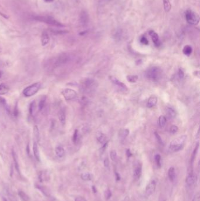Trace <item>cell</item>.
<instances>
[{"label": "cell", "instance_id": "obj_1", "mask_svg": "<svg viewBox=\"0 0 200 201\" xmlns=\"http://www.w3.org/2000/svg\"><path fill=\"white\" fill-rule=\"evenodd\" d=\"M162 70L160 68L157 67H153L148 68L146 72L145 75L147 79L153 82L159 81L162 77Z\"/></svg>", "mask_w": 200, "mask_h": 201}, {"label": "cell", "instance_id": "obj_2", "mask_svg": "<svg viewBox=\"0 0 200 201\" xmlns=\"http://www.w3.org/2000/svg\"><path fill=\"white\" fill-rule=\"evenodd\" d=\"M187 135H183L177 137V138L172 141L169 145L170 151L172 152H175L181 150L184 146L185 143L187 140Z\"/></svg>", "mask_w": 200, "mask_h": 201}, {"label": "cell", "instance_id": "obj_3", "mask_svg": "<svg viewBox=\"0 0 200 201\" xmlns=\"http://www.w3.org/2000/svg\"><path fill=\"white\" fill-rule=\"evenodd\" d=\"M34 19L38 21L47 24L57 27H62L64 26L60 23L58 22L55 18L49 16H35Z\"/></svg>", "mask_w": 200, "mask_h": 201}, {"label": "cell", "instance_id": "obj_4", "mask_svg": "<svg viewBox=\"0 0 200 201\" xmlns=\"http://www.w3.org/2000/svg\"><path fill=\"white\" fill-rule=\"evenodd\" d=\"M185 18L187 23L191 25H197L200 21L199 15L196 12L190 10L185 12Z\"/></svg>", "mask_w": 200, "mask_h": 201}, {"label": "cell", "instance_id": "obj_5", "mask_svg": "<svg viewBox=\"0 0 200 201\" xmlns=\"http://www.w3.org/2000/svg\"><path fill=\"white\" fill-rule=\"evenodd\" d=\"M41 88V84L39 83H35L30 86L27 87L23 91V94L26 97H30L36 94Z\"/></svg>", "mask_w": 200, "mask_h": 201}, {"label": "cell", "instance_id": "obj_6", "mask_svg": "<svg viewBox=\"0 0 200 201\" xmlns=\"http://www.w3.org/2000/svg\"><path fill=\"white\" fill-rule=\"evenodd\" d=\"M62 95L66 101H72L75 99L77 98V93L76 92L70 88H66L63 89L62 91Z\"/></svg>", "mask_w": 200, "mask_h": 201}, {"label": "cell", "instance_id": "obj_7", "mask_svg": "<svg viewBox=\"0 0 200 201\" xmlns=\"http://www.w3.org/2000/svg\"><path fill=\"white\" fill-rule=\"evenodd\" d=\"M156 188V182L154 180L151 181L145 188V194L146 197H148L151 196L154 192Z\"/></svg>", "mask_w": 200, "mask_h": 201}, {"label": "cell", "instance_id": "obj_8", "mask_svg": "<svg viewBox=\"0 0 200 201\" xmlns=\"http://www.w3.org/2000/svg\"><path fill=\"white\" fill-rule=\"evenodd\" d=\"M142 174V166L140 164H138L135 168L133 171V178L135 180H139Z\"/></svg>", "mask_w": 200, "mask_h": 201}, {"label": "cell", "instance_id": "obj_9", "mask_svg": "<svg viewBox=\"0 0 200 201\" xmlns=\"http://www.w3.org/2000/svg\"><path fill=\"white\" fill-rule=\"evenodd\" d=\"M69 59V57L66 54H62L60 55L59 57L57 58V61L55 62V66L59 67L60 66L68 62Z\"/></svg>", "mask_w": 200, "mask_h": 201}, {"label": "cell", "instance_id": "obj_10", "mask_svg": "<svg viewBox=\"0 0 200 201\" xmlns=\"http://www.w3.org/2000/svg\"><path fill=\"white\" fill-rule=\"evenodd\" d=\"M95 86V82L92 80L90 79H86V80L84 81L83 85H82V88L85 91H89L90 90L92 89Z\"/></svg>", "mask_w": 200, "mask_h": 201}, {"label": "cell", "instance_id": "obj_11", "mask_svg": "<svg viewBox=\"0 0 200 201\" xmlns=\"http://www.w3.org/2000/svg\"><path fill=\"white\" fill-rule=\"evenodd\" d=\"M149 34H150V35L151 38V39H152L153 43L154 44V45L156 47H159L160 45L161 42H160V40L159 39V37L158 34L153 31H150L149 32Z\"/></svg>", "mask_w": 200, "mask_h": 201}, {"label": "cell", "instance_id": "obj_12", "mask_svg": "<svg viewBox=\"0 0 200 201\" xmlns=\"http://www.w3.org/2000/svg\"><path fill=\"white\" fill-rule=\"evenodd\" d=\"M196 181V176L191 171L186 178L185 182L188 186L193 185Z\"/></svg>", "mask_w": 200, "mask_h": 201}, {"label": "cell", "instance_id": "obj_13", "mask_svg": "<svg viewBox=\"0 0 200 201\" xmlns=\"http://www.w3.org/2000/svg\"><path fill=\"white\" fill-rule=\"evenodd\" d=\"M109 79H110L111 81L114 84V85H116V86H119V87H120V88H123V89H127V86H126L124 84H123V83L120 82L119 80H117L116 78H115L114 77L111 76V77H109Z\"/></svg>", "mask_w": 200, "mask_h": 201}, {"label": "cell", "instance_id": "obj_14", "mask_svg": "<svg viewBox=\"0 0 200 201\" xmlns=\"http://www.w3.org/2000/svg\"><path fill=\"white\" fill-rule=\"evenodd\" d=\"M157 102V98L154 95H151L147 101V107L149 108H151L155 106Z\"/></svg>", "mask_w": 200, "mask_h": 201}, {"label": "cell", "instance_id": "obj_15", "mask_svg": "<svg viewBox=\"0 0 200 201\" xmlns=\"http://www.w3.org/2000/svg\"><path fill=\"white\" fill-rule=\"evenodd\" d=\"M49 36L47 32H44L41 36V44L42 46L47 45L49 42Z\"/></svg>", "mask_w": 200, "mask_h": 201}, {"label": "cell", "instance_id": "obj_16", "mask_svg": "<svg viewBox=\"0 0 200 201\" xmlns=\"http://www.w3.org/2000/svg\"><path fill=\"white\" fill-rule=\"evenodd\" d=\"M55 153L59 158H62L65 154V151L64 148L62 146H57L55 148Z\"/></svg>", "mask_w": 200, "mask_h": 201}, {"label": "cell", "instance_id": "obj_17", "mask_svg": "<svg viewBox=\"0 0 200 201\" xmlns=\"http://www.w3.org/2000/svg\"><path fill=\"white\" fill-rule=\"evenodd\" d=\"M58 118L60 123L64 125L66 122V115L65 112L63 110H60L58 113Z\"/></svg>", "mask_w": 200, "mask_h": 201}, {"label": "cell", "instance_id": "obj_18", "mask_svg": "<svg viewBox=\"0 0 200 201\" xmlns=\"http://www.w3.org/2000/svg\"><path fill=\"white\" fill-rule=\"evenodd\" d=\"M33 154L35 156V158L38 161H40V155H39V149H38V146L36 143H34L33 145Z\"/></svg>", "mask_w": 200, "mask_h": 201}, {"label": "cell", "instance_id": "obj_19", "mask_svg": "<svg viewBox=\"0 0 200 201\" xmlns=\"http://www.w3.org/2000/svg\"><path fill=\"white\" fill-rule=\"evenodd\" d=\"M168 176L171 182H173L175 179L176 173L174 167H170L168 171Z\"/></svg>", "mask_w": 200, "mask_h": 201}, {"label": "cell", "instance_id": "obj_20", "mask_svg": "<svg viewBox=\"0 0 200 201\" xmlns=\"http://www.w3.org/2000/svg\"><path fill=\"white\" fill-rule=\"evenodd\" d=\"M12 158H13L14 165H15V168L16 170L17 171V172L19 173H20V167H19V164H18V161L17 156V154H16L14 150H12Z\"/></svg>", "mask_w": 200, "mask_h": 201}, {"label": "cell", "instance_id": "obj_21", "mask_svg": "<svg viewBox=\"0 0 200 201\" xmlns=\"http://www.w3.org/2000/svg\"><path fill=\"white\" fill-rule=\"evenodd\" d=\"M129 134V130L128 129H122L119 132V137L120 138H125Z\"/></svg>", "mask_w": 200, "mask_h": 201}, {"label": "cell", "instance_id": "obj_22", "mask_svg": "<svg viewBox=\"0 0 200 201\" xmlns=\"http://www.w3.org/2000/svg\"><path fill=\"white\" fill-rule=\"evenodd\" d=\"M166 114L170 119H174L176 116L175 111L170 107H167L166 108Z\"/></svg>", "mask_w": 200, "mask_h": 201}, {"label": "cell", "instance_id": "obj_23", "mask_svg": "<svg viewBox=\"0 0 200 201\" xmlns=\"http://www.w3.org/2000/svg\"><path fill=\"white\" fill-rule=\"evenodd\" d=\"M166 122H167V119L164 116L161 115L159 117V126L161 128H163L165 126V125L166 124Z\"/></svg>", "mask_w": 200, "mask_h": 201}, {"label": "cell", "instance_id": "obj_24", "mask_svg": "<svg viewBox=\"0 0 200 201\" xmlns=\"http://www.w3.org/2000/svg\"><path fill=\"white\" fill-rule=\"evenodd\" d=\"M9 90V88L8 86L4 84H0V95H1L7 94Z\"/></svg>", "mask_w": 200, "mask_h": 201}, {"label": "cell", "instance_id": "obj_25", "mask_svg": "<svg viewBox=\"0 0 200 201\" xmlns=\"http://www.w3.org/2000/svg\"><path fill=\"white\" fill-rule=\"evenodd\" d=\"M97 140L98 141V142L100 144H104L106 142V135L103 134V133H99L97 134Z\"/></svg>", "mask_w": 200, "mask_h": 201}, {"label": "cell", "instance_id": "obj_26", "mask_svg": "<svg viewBox=\"0 0 200 201\" xmlns=\"http://www.w3.org/2000/svg\"><path fill=\"white\" fill-rule=\"evenodd\" d=\"M183 53L184 54L186 55V56H190L191 55V54L192 53L193 51V49L191 48V46L190 45H185L184 48H183Z\"/></svg>", "mask_w": 200, "mask_h": 201}, {"label": "cell", "instance_id": "obj_27", "mask_svg": "<svg viewBox=\"0 0 200 201\" xmlns=\"http://www.w3.org/2000/svg\"><path fill=\"white\" fill-rule=\"evenodd\" d=\"M163 4H164V8L166 12H169L171 10V8H172L170 1L169 0H163Z\"/></svg>", "mask_w": 200, "mask_h": 201}, {"label": "cell", "instance_id": "obj_28", "mask_svg": "<svg viewBox=\"0 0 200 201\" xmlns=\"http://www.w3.org/2000/svg\"><path fill=\"white\" fill-rule=\"evenodd\" d=\"M127 80L129 82L131 83H136L137 81L138 80V76L137 75H127Z\"/></svg>", "mask_w": 200, "mask_h": 201}, {"label": "cell", "instance_id": "obj_29", "mask_svg": "<svg viewBox=\"0 0 200 201\" xmlns=\"http://www.w3.org/2000/svg\"><path fill=\"white\" fill-rule=\"evenodd\" d=\"M46 98H47L46 96H44L40 100L39 104H38V109L39 111H42V109L44 108L45 104V102H46Z\"/></svg>", "mask_w": 200, "mask_h": 201}, {"label": "cell", "instance_id": "obj_30", "mask_svg": "<svg viewBox=\"0 0 200 201\" xmlns=\"http://www.w3.org/2000/svg\"><path fill=\"white\" fill-rule=\"evenodd\" d=\"M154 159H155V162L156 163L157 166L159 168H161V157L159 154H157L155 155L154 157Z\"/></svg>", "mask_w": 200, "mask_h": 201}, {"label": "cell", "instance_id": "obj_31", "mask_svg": "<svg viewBox=\"0 0 200 201\" xmlns=\"http://www.w3.org/2000/svg\"><path fill=\"white\" fill-rule=\"evenodd\" d=\"M81 178L84 181H90L92 178V176L89 173H84L81 175Z\"/></svg>", "mask_w": 200, "mask_h": 201}, {"label": "cell", "instance_id": "obj_32", "mask_svg": "<svg viewBox=\"0 0 200 201\" xmlns=\"http://www.w3.org/2000/svg\"><path fill=\"white\" fill-rule=\"evenodd\" d=\"M78 130L76 129L74 132L73 138H72V141L75 144H77L78 141V138H79V134H78Z\"/></svg>", "mask_w": 200, "mask_h": 201}, {"label": "cell", "instance_id": "obj_33", "mask_svg": "<svg viewBox=\"0 0 200 201\" xmlns=\"http://www.w3.org/2000/svg\"><path fill=\"white\" fill-rule=\"evenodd\" d=\"M18 194H19V196L21 197V198L22 199L23 201H28V196L25 192H24L23 191H19Z\"/></svg>", "mask_w": 200, "mask_h": 201}, {"label": "cell", "instance_id": "obj_34", "mask_svg": "<svg viewBox=\"0 0 200 201\" xmlns=\"http://www.w3.org/2000/svg\"><path fill=\"white\" fill-rule=\"evenodd\" d=\"M198 149H199V144L197 145V146L196 147V148H195V149H194V151L193 153V155H192V156H191V165H193V162L194 161V159L196 158Z\"/></svg>", "mask_w": 200, "mask_h": 201}, {"label": "cell", "instance_id": "obj_35", "mask_svg": "<svg viewBox=\"0 0 200 201\" xmlns=\"http://www.w3.org/2000/svg\"><path fill=\"white\" fill-rule=\"evenodd\" d=\"M33 133L34 135L35 136V137L36 138L37 140H39V129L37 126H35L33 128Z\"/></svg>", "mask_w": 200, "mask_h": 201}, {"label": "cell", "instance_id": "obj_36", "mask_svg": "<svg viewBox=\"0 0 200 201\" xmlns=\"http://www.w3.org/2000/svg\"><path fill=\"white\" fill-rule=\"evenodd\" d=\"M110 156H111V159L113 161H114L116 159V158H117V153H116V151H114V150L111 151V152H110Z\"/></svg>", "mask_w": 200, "mask_h": 201}, {"label": "cell", "instance_id": "obj_37", "mask_svg": "<svg viewBox=\"0 0 200 201\" xmlns=\"http://www.w3.org/2000/svg\"><path fill=\"white\" fill-rule=\"evenodd\" d=\"M154 134H155V136H156V139H157V141H158V143H159L160 144H161V145H164V143H163V140H162V138H161V137L159 135V134H158V133H157L156 132L154 133Z\"/></svg>", "mask_w": 200, "mask_h": 201}, {"label": "cell", "instance_id": "obj_38", "mask_svg": "<svg viewBox=\"0 0 200 201\" xmlns=\"http://www.w3.org/2000/svg\"><path fill=\"white\" fill-rule=\"evenodd\" d=\"M105 197L106 200H109L112 197V192L110 189H107L105 192Z\"/></svg>", "mask_w": 200, "mask_h": 201}, {"label": "cell", "instance_id": "obj_39", "mask_svg": "<svg viewBox=\"0 0 200 201\" xmlns=\"http://www.w3.org/2000/svg\"><path fill=\"white\" fill-rule=\"evenodd\" d=\"M0 105H2L3 106H4L7 108V110H8V105L7 104L6 100L4 98H2L1 96H0Z\"/></svg>", "mask_w": 200, "mask_h": 201}, {"label": "cell", "instance_id": "obj_40", "mask_svg": "<svg viewBox=\"0 0 200 201\" xmlns=\"http://www.w3.org/2000/svg\"><path fill=\"white\" fill-rule=\"evenodd\" d=\"M34 105H35V102H32L29 105V114L31 115H32L33 112V110H34Z\"/></svg>", "mask_w": 200, "mask_h": 201}, {"label": "cell", "instance_id": "obj_41", "mask_svg": "<svg viewBox=\"0 0 200 201\" xmlns=\"http://www.w3.org/2000/svg\"><path fill=\"white\" fill-rule=\"evenodd\" d=\"M178 130V126L175 125H172L170 128V132L172 134H175Z\"/></svg>", "mask_w": 200, "mask_h": 201}, {"label": "cell", "instance_id": "obj_42", "mask_svg": "<svg viewBox=\"0 0 200 201\" xmlns=\"http://www.w3.org/2000/svg\"><path fill=\"white\" fill-rule=\"evenodd\" d=\"M140 42H141V43H142L143 44H144V45H148V41L147 39L144 37H143L141 38Z\"/></svg>", "mask_w": 200, "mask_h": 201}, {"label": "cell", "instance_id": "obj_43", "mask_svg": "<svg viewBox=\"0 0 200 201\" xmlns=\"http://www.w3.org/2000/svg\"><path fill=\"white\" fill-rule=\"evenodd\" d=\"M14 116L17 117L18 115V114H19V111H18V106H17V104H16L15 107V108H14Z\"/></svg>", "mask_w": 200, "mask_h": 201}, {"label": "cell", "instance_id": "obj_44", "mask_svg": "<svg viewBox=\"0 0 200 201\" xmlns=\"http://www.w3.org/2000/svg\"><path fill=\"white\" fill-rule=\"evenodd\" d=\"M178 76L180 78H183L184 77V73L181 69H180L178 71Z\"/></svg>", "mask_w": 200, "mask_h": 201}, {"label": "cell", "instance_id": "obj_45", "mask_svg": "<svg viewBox=\"0 0 200 201\" xmlns=\"http://www.w3.org/2000/svg\"><path fill=\"white\" fill-rule=\"evenodd\" d=\"M104 165L105 167L108 168L109 165V161L108 159V158H106L104 161Z\"/></svg>", "mask_w": 200, "mask_h": 201}, {"label": "cell", "instance_id": "obj_46", "mask_svg": "<svg viewBox=\"0 0 200 201\" xmlns=\"http://www.w3.org/2000/svg\"><path fill=\"white\" fill-rule=\"evenodd\" d=\"M193 201H200V195H199V193H197L195 197L193 198Z\"/></svg>", "mask_w": 200, "mask_h": 201}, {"label": "cell", "instance_id": "obj_47", "mask_svg": "<svg viewBox=\"0 0 200 201\" xmlns=\"http://www.w3.org/2000/svg\"><path fill=\"white\" fill-rule=\"evenodd\" d=\"M75 201H87L86 200L82 197H78L75 198Z\"/></svg>", "mask_w": 200, "mask_h": 201}, {"label": "cell", "instance_id": "obj_48", "mask_svg": "<svg viewBox=\"0 0 200 201\" xmlns=\"http://www.w3.org/2000/svg\"><path fill=\"white\" fill-rule=\"evenodd\" d=\"M126 154H127V155L128 157H130V156L132 155V154L131 151H130V149H127V151H126Z\"/></svg>", "mask_w": 200, "mask_h": 201}, {"label": "cell", "instance_id": "obj_49", "mask_svg": "<svg viewBox=\"0 0 200 201\" xmlns=\"http://www.w3.org/2000/svg\"><path fill=\"white\" fill-rule=\"evenodd\" d=\"M116 178H117V180H119V179H120V176H119V174H118L117 173H116Z\"/></svg>", "mask_w": 200, "mask_h": 201}, {"label": "cell", "instance_id": "obj_50", "mask_svg": "<svg viewBox=\"0 0 200 201\" xmlns=\"http://www.w3.org/2000/svg\"><path fill=\"white\" fill-rule=\"evenodd\" d=\"M2 72L1 71H0V78L2 77Z\"/></svg>", "mask_w": 200, "mask_h": 201}, {"label": "cell", "instance_id": "obj_51", "mask_svg": "<svg viewBox=\"0 0 200 201\" xmlns=\"http://www.w3.org/2000/svg\"><path fill=\"white\" fill-rule=\"evenodd\" d=\"M45 1H47V2H50V1H52L53 0H45Z\"/></svg>", "mask_w": 200, "mask_h": 201}, {"label": "cell", "instance_id": "obj_52", "mask_svg": "<svg viewBox=\"0 0 200 201\" xmlns=\"http://www.w3.org/2000/svg\"><path fill=\"white\" fill-rule=\"evenodd\" d=\"M4 201H7V200H6V199H5V198H4Z\"/></svg>", "mask_w": 200, "mask_h": 201}, {"label": "cell", "instance_id": "obj_53", "mask_svg": "<svg viewBox=\"0 0 200 201\" xmlns=\"http://www.w3.org/2000/svg\"><path fill=\"white\" fill-rule=\"evenodd\" d=\"M166 201V200H164V201Z\"/></svg>", "mask_w": 200, "mask_h": 201}]
</instances>
